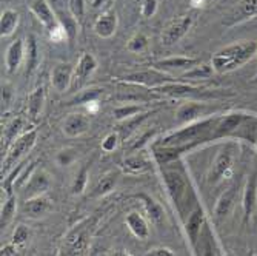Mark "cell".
I'll return each instance as SVG.
<instances>
[{"label":"cell","instance_id":"obj_36","mask_svg":"<svg viewBox=\"0 0 257 256\" xmlns=\"http://www.w3.org/2000/svg\"><path fill=\"white\" fill-rule=\"evenodd\" d=\"M140 110H142V108H140V105L126 104V105H120V107L115 108V110L112 111V116H114V119H115V121L122 122V121H125V119H130V118H133V116L139 114Z\"/></svg>","mask_w":257,"mask_h":256},{"label":"cell","instance_id":"obj_34","mask_svg":"<svg viewBox=\"0 0 257 256\" xmlns=\"http://www.w3.org/2000/svg\"><path fill=\"white\" fill-rule=\"evenodd\" d=\"M102 95H103V88L92 87V88H88V90H85V91H80L79 95H76L71 101H69L68 105H77V104L86 105L88 102L99 101V98H100Z\"/></svg>","mask_w":257,"mask_h":256},{"label":"cell","instance_id":"obj_24","mask_svg":"<svg viewBox=\"0 0 257 256\" xmlns=\"http://www.w3.org/2000/svg\"><path fill=\"white\" fill-rule=\"evenodd\" d=\"M117 182H119V173L117 172H114V170L106 172L105 175L100 176V179L94 185V189H92V193H91V198H103V196L109 195L115 189Z\"/></svg>","mask_w":257,"mask_h":256},{"label":"cell","instance_id":"obj_31","mask_svg":"<svg viewBox=\"0 0 257 256\" xmlns=\"http://www.w3.org/2000/svg\"><path fill=\"white\" fill-rule=\"evenodd\" d=\"M25 43H27V76H31L39 63V46L33 34L27 37Z\"/></svg>","mask_w":257,"mask_h":256},{"label":"cell","instance_id":"obj_37","mask_svg":"<svg viewBox=\"0 0 257 256\" xmlns=\"http://www.w3.org/2000/svg\"><path fill=\"white\" fill-rule=\"evenodd\" d=\"M22 125H23V121L20 119V118H17V119H14V121H11V124L4 130V137H2V141H5L4 144H5V148H8V145H11L14 141H16V136H17V133L20 131V128H22Z\"/></svg>","mask_w":257,"mask_h":256},{"label":"cell","instance_id":"obj_38","mask_svg":"<svg viewBox=\"0 0 257 256\" xmlns=\"http://www.w3.org/2000/svg\"><path fill=\"white\" fill-rule=\"evenodd\" d=\"M86 184H88V167H82L77 172V175L71 184V193L73 195H82L86 189Z\"/></svg>","mask_w":257,"mask_h":256},{"label":"cell","instance_id":"obj_40","mask_svg":"<svg viewBox=\"0 0 257 256\" xmlns=\"http://www.w3.org/2000/svg\"><path fill=\"white\" fill-rule=\"evenodd\" d=\"M200 238H202V256H217L214 244H213V238H211V231H209L208 225H205Z\"/></svg>","mask_w":257,"mask_h":256},{"label":"cell","instance_id":"obj_46","mask_svg":"<svg viewBox=\"0 0 257 256\" xmlns=\"http://www.w3.org/2000/svg\"><path fill=\"white\" fill-rule=\"evenodd\" d=\"M2 256H20L19 254V247L13 245V244H8L2 248Z\"/></svg>","mask_w":257,"mask_h":256},{"label":"cell","instance_id":"obj_39","mask_svg":"<svg viewBox=\"0 0 257 256\" xmlns=\"http://www.w3.org/2000/svg\"><path fill=\"white\" fill-rule=\"evenodd\" d=\"M28 239H30V228L27 225H23V224L17 225L16 230H14V233H13L11 244L20 248V247H23L28 242Z\"/></svg>","mask_w":257,"mask_h":256},{"label":"cell","instance_id":"obj_47","mask_svg":"<svg viewBox=\"0 0 257 256\" xmlns=\"http://www.w3.org/2000/svg\"><path fill=\"white\" fill-rule=\"evenodd\" d=\"M85 107H86V110H88V113H89V114H92V113H97V111H99V108H100V105L97 104V101L88 102Z\"/></svg>","mask_w":257,"mask_h":256},{"label":"cell","instance_id":"obj_49","mask_svg":"<svg viewBox=\"0 0 257 256\" xmlns=\"http://www.w3.org/2000/svg\"><path fill=\"white\" fill-rule=\"evenodd\" d=\"M190 2H191V7L193 8H202L208 2V0H190Z\"/></svg>","mask_w":257,"mask_h":256},{"label":"cell","instance_id":"obj_4","mask_svg":"<svg viewBox=\"0 0 257 256\" xmlns=\"http://www.w3.org/2000/svg\"><path fill=\"white\" fill-rule=\"evenodd\" d=\"M216 122H217V119H203L199 122L188 124L182 130L171 133L167 137H163L160 145H163V147H179V148L190 150L191 147L206 141L209 136H213Z\"/></svg>","mask_w":257,"mask_h":256},{"label":"cell","instance_id":"obj_14","mask_svg":"<svg viewBox=\"0 0 257 256\" xmlns=\"http://www.w3.org/2000/svg\"><path fill=\"white\" fill-rule=\"evenodd\" d=\"M91 127L89 118L83 113H71L68 114L63 124H62V130L63 134L66 137H80L82 134H85Z\"/></svg>","mask_w":257,"mask_h":256},{"label":"cell","instance_id":"obj_41","mask_svg":"<svg viewBox=\"0 0 257 256\" xmlns=\"http://www.w3.org/2000/svg\"><path fill=\"white\" fill-rule=\"evenodd\" d=\"M68 11L71 13L79 22H82L85 17V11H86L85 0H68Z\"/></svg>","mask_w":257,"mask_h":256},{"label":"cell","instance_id":"obj_20","mask_svg":"<svg viewBox=\"0 0 257 256\" xmlns=\"http://www.w3.org/2000/svg\"><path fill=\"white\" fill-rule=\"evenodd\" d=\"M242 207H243V216L248 222L257 207V172L252 173L245 185L243 198H242Z\"/></svg>","mask_w":257,"mask_h":256},{"label":"cell","instance_id":"obj_1","mask_svg":"<svg viewBox=\"0 0 257 256\" xmlns=\"http://www.w3.org/2000/svg\"><path fill=\"white\" fill-rule=\"evenodd\" d=\"M255 54H257L255 40L232 43L219 50L213 56L211 65H213L214 73L223 74V73L232 71V69H236V68H240L248 60H251Z\"/></svg>","mask_w":257,"mask_h":256},{"label":"cell","instance_id":"obj_33","mask_svg":"<svg viewBox=\"0 0 257 256\" xmlns=\"http://www.w3.org/2000/svg\"><path fill=\"white\" fill-rule=\"evenodd\" d=\"M16 210H17V201H16V195H11V196H7L5 202L2 204V210H0V225L7 227L14 215H16Z\"/></svg>","mask_w":257,"mask_h":256},{"label":"cell","instance_id":"obj_11","mask_svg":"<svg viewBox=\"0 0 257 256\" xmlns=\"http://www.w3.org/2000/svg\"><path fill=\"white\" fill-rule=\"evenodd\" d=\"M30 10L48 33L59 25L57 14L48 4V0H30Z\"/></svg>","mask_w":257,"mask_h":256},{"label":"cell","instance_id":"obj_43","mask_svg":"<svg viewBox=\"0 0 257 256\" xmlns=\"http://www.w3.org/2000/svg\"><path fill=\"white\" fill-rule=\"evenodd\" d=\"M117 144H119V134L117 133H109L103 141H102V150L105 153H111L117 148Z\"/></svg>","mask_w":257,"mask_h":256},{"label":"cell","instance_id":"obj_10","mask_svg":"<svg viewBox=\"0 0 257 256\" xmlns=\"http://www.w3.org/2000/svg\"><path fill=\"white\" fill-rule=\"evenodd\" d=\"M51 187V178L46 173L43 168H36L30 178L25 182V187H23V198L30 199V198H36L40 195H45Z\"/></svg>","mask_w":257,"mask_h":256},{"label":"cell","instance_id":"obj_7","mask_svg":"<svg viewBox=\"0 0 257 256\" xmlns=\"http://www.w3.org/2000/svg\"><path fill=\"white\" fill-rule=\"evenodd\" d=\"M191 27H193L191 16H180V17L171 20L168 25L162 30V34H160L162 45H165V46L176 45L182 37H185L186 33L191 30Z\"/></svg>","mask_w":257,"mask_h":256},{"label":"cell","instance_id":"obj_21","mask_svg":"<svg viewBox=\"0 0 257 256\" xmlns=\"http://www.w3.org/2000/svg\"><path fill=\"white\" fill-rule=\"evenodd\" d=\"M125 224L128 230L140 241H145L150 236V225L148 221L144 215H140L139 212H130L125 218Z\"/></svg>","mask_w":257,"mask_h":256},{"label":"cell","instance_id":"obj_25","mask_svg":"<svg viewBox=\"0 0 257 256\" xmlns=\"http://www.w3.org/2000/svg\"><path fill=\"white\" fill-rule=\"evenodd\" d=\"M200 62L194 57H186V56H174V57H168L163 59L154 63V68L157 69H191L193 66L199 65Z\"/></svg>","mask_w":257,"mask_h":256},{"label":"cell","instance_id":"obj_22","mask_svg":"<svg viewBox=\"0 0 257 256\" xmlns=\"http://www.w3.org/2000/svg\"><path fill=\"white\" fill-rule=\"evenodd\" d=\"M137 199L142 202L144 205V210H145V215H147V219L154 224V225H160L163 222V218H165V213H163V208L159 202H156L151 196L148 195H139Z\"/></svg>","mask_w":257,"mask_h":256},{"label":"cell","instance_id":"obj_44","mask_svg":"<svg viewBox=\"0 0 257 256\" xmlns=\"http://www.w3.org/2000/svg\"><path fill=\"white\" fill-rule=\"evenodd\" d=\"M159 0H142V16L150 19L157 13Z\"/></svg>","mask_w":257,"mask_h":256},{"label":"cell","instance_id":"obj_12","mask_svg":"<svg viewBox=\"0 0 257 256\" xmlns=\"http://www.w3.org/2000/svg\"><path fill=\"white\" fill-rule=\"evenodd\" d=\"M51 208H53V201L46 195H40L36 198H30L23 202L22 213L30 219H39L48 215L51 212Z\"/></svg>","mask_w":257,"mask_h":256},{"label":"cell","instance_id":"obj_29","mask_svg":"<svg viewBox=\"0 0 257 256\" xmlns=\"http://www.w3.org/2000/svg\"><path fill=\"white\" fill-rule=\"evenodd\" d=\"M19 25V13L14 10H5L0 16V36L10 37L14 34Z\"/></svg>","mask_w":257,"mask_h":256},{"label":"cell","instance_id":"obj_26","mask_svg":"<svg viewBox=\"0 0 257 256\" xmlns=\"http://www.w3.org/2000/svg\"><path fill=\"white\" fill-rule=\"evenodd\" d=\"M123 168L131 175H144L151 170V159L144 154H130L123 159Z\"/></svg>","mask_w":257,"mask_h":256},{"label":"cell","instance_id":"obj_8","mask_svg":"<svg viewBox=\"0 0 257 256\" xmlns=\"http://www.w3.org/2000/svg\"><path fill=\"white\" fill-rule=\"evenodd\" d=\"M205 225H206V219H205L203 208L200 205H196L191 210V213L183 219L185 235H186V238H188L193 248L197 247V242L203 233Z\"/></svg>","mask_w":257,"mask_h":256},{"label":"cell","instance_id":"obj_32","mask_svg":"<svg viewBox=\"0 0 257 256\" xmlns=\"http://www.w3.org/2000/svg\"><path fill=\"white\" fill-rule=\"evenodd\" d=\"M214 74V69H213V65H208V63H199L196 66H193L188 71H185L182 74V77L185 80H203V79H209Z\"/></svg>","mask_w":257,"mask_h":256},{"label":"cell","instance_id":"obj_5","mask_svg":"<svg viewBox=\"0 0 257 256\" xmlns=\"http://www.w3.org/2000/svg\"><path fill=\"white\" fill-rule=\"evenodd\" d=\"M36 141H37L36 130H30L27 133H23L22 136H19L7 150V154L2 160V173L7 175L10 170L14 168V165H19L20 160L33 150V147L36 145Z\"/></svg>","mask_w":257,"mask_h":256},{"label":"cell","instance_id":"obj_2","mask_svg":"<svg viewBox=\"0 0 257 256\" xmlns=\"http://www.w3.org/2000/svg\"><path fill=\"white\" fill-rule=\"evenodd\" d=\"M162 179L163 184H165L170 199L176 205L179 215L185 219L193 210V207H190V202L196 204V198L190 185V181L177 170H163Z\"/></svg>","mask_w":257,"mask_h":256},{"label":"cell","instance_id":"obj_15","mask_svg":"<svg viewBox=\"0 0 257 256\" xmlns=\"http://www.w3.org/2000/svg\"><path fill=\"white\" fill-rule=\"evenodd\" d=\"M74 79V66L71 63H57L51 71V85L57 93L69 90Z\"/></svg>","mask_w":257,"mask_h":256},{"label":"cell","instance_id":"obj_6","mask_svg":"<svg viewBox=\"0 0 257 256\" xmlns=\"http://www.w3.org/2000/svg\"><path fill=\"white\" fill-rule=\"evenodd\" d=\"M125 82L128 83H139V85H145V87H150L153 90L162 87V85H167V83H173V82H177L174 77H171L170 74H165L163 71L157 68H153V69H145V71H137V73H131V74H126L123 77Z\"/></svg>","mask_w":257,"mask_h":256},{"label":"cell","instance_id":"obj_42","mask_svg":"<svg viewBox=\"0 0 257 256\" xmlns=\"http://www.w3.org/2000/svg\"><path fill=\"white\" fill-rule=\"evenodd\" d=\"M77 159V154L74 150H62L57 153L56 156V160H57V164L60 167H68V165H71L73 162Z\"/></svg>","mask_w":257,"mask_h":256},{"label":"cell","instance_id":"obj_9","mask_svg":"<svg viewBox=\"0 0 257 256\" xmlns=\"http://www.w3.org/2000/svg\"><path fill=\"white\" fill-rule=\"evenodd\" d=\"M255 16H257V0H239V2L232 7V10L225 16L222 23L225 27L231 28L249 19H254Z\"/></svg>","mask_w":257,"mask_h":256},{"label":"cell","instance_id":"obj_3","mask_svg":"<svg viewBox=\"0 0 257 256\" xmlns=\"http://www.w3.org/2000/svg\"><path fill=\"white\" fill-rule=\"evenodd\" d=\"M97 228V218L91 216L76 224L63 238L59 256H86Z\"/></svg>","mask_w":257,"mask_h":256},{"label":"cell","instance_id":"obj_50","mask_svg":"<svg viewBox=\"0 0 257 256\" xmlns=\"http://www.w3.org/2000/svg\"><path fill=\"white\" fill-rule=\"evenodd\" d=\"M105 4V0H92V8H100Z\"/></svg>","mask_w":257,"mask_h":256},{"label":"cell","instance_id":"obj_51","mask_svg":"<svg viewBox=\"0 0 257 256\" xmlns=\"http://www.w3.org/2000/svg\"><path fill=\"white\" fill-rule=\"evenodd\" d=\"M208 2H209V0H208Z\"/></svg>","mask_w":257,"mask_h":256},{"label":"cell","instance_id":"obj_23","mask_svg":"<svg viewBox=\"0 0 257 256\" xmlns=\"http://www.w3.org/2000/svg\"><path fill=\"white\" fill-rule=\"evenodd\" d=\"M205 110H206V107L200 102H185L176 110V119L179 122L191 124L199 118V116L203 114Z\"/></svg>","mask_w":257,"mask_h":256},{"label":"cell","instance_id":"obj_18","mask_svg":"<svg viewBox=\"0 0 257 256\" xmlns=\"http://www.w3.org/2000/svg\"><path fill=\"white\" fill-rule=\"evenodd\" d=\"M232 160H234L232 153L229 150H222L213 162V168L211 173H209V182L217 184L222 179H225V176H228L232 168Z\"/></svg>","mask_w":257,"mask_h":256},{"label":"cell","instance_id":"obj_16","mask_svg":"<svg viewBox=\"0 0 257 256\" xmlns=\"http://www.w3.org/2000/svg\"><path fill=\"white\" fill-rule=\"evenodd\" d=\"M117 25H119L117 13H115L114 10H109L96 19L92 30H94V33L100 39H109L115 34V31H117Z\"/></svg>","mask_w":257,"mask_h":256},{"label":"cell","instance_id":"obj_17","mask_svg":"<svg viewBox=\"0 0 257 256\" xmlns=\"http://www.w3.org/2000/svg\"><path fill=\"white\" fill-rule=\"evenodd\" d=\"M27 56V43L23 39H16L7 50L5 54V66H7V71L10 74L16 73L20 63L23 62Z\"/></svg>","mask_w":257,"mask_h":256},{"label":"cell","instance_id":"obj_27","mask_svg":"<svg viewBox=\"0 0 257 256\" xmlns=\"http://www.w3.org/2000/svg\"><path fill=\"white\" fill-rule=\"evenodd\" d=\"M236 195H237V187L236 185H232L229 187L217 201L216 204V208H214V215L216 218H225L226 215H229V212L232 210V207H234V201H236Z\"/></svg>","mask_w":257,"mask_h":256},{"label":"cell","instance_id":"obj_35","mask_svg":"<svg viewBox=\"0 0 257 256\" xmlns=\"http://www.w3.org/2000/svg\"><path fill=\"white\" fill-rule=\"evenodd\" d=\"M148 37L144 34V33H136L126 43V50L130 53H134V54H140V53H144L147 48H148Z\"/></svg>","mask_w":257,"mask_h":256},{"label":"cell","instance_id":"obj_28","mask_svg":"<svg viewBox=\"0 0 257 256\" xmlns=\"http://www.w3.org/2000/svg\"><path fill=\"white\" fill-rule=\"evenodd\" d=\"M43 104H45V88L37 87L28 96V101H27V113L31 119L39 118L43 110Z\"/></svg>","mask_w":257,"mask_h":256},{"label":"cell","instance_id":"obj_19","mask_svg":"<svg viewBox=\"0 0 257 256\" xmlns=\"http://www.w3.org/2000/svg\"><path fill=\"white\" fill-rule=\"evenodd\" d=\"M96 69H97V59L89 53H83L79 62L74 65V79H73L74 85L76 87L83 85Z\"/></svg>","mask_w":257,"mask_h":256},{"label":"cell","instance_id":"obj_13","mask_svg":"<svg viewBox=\"0 0 257 256\" xmlns=\"http://www.w3.org/2000/svg\"><path fill=\"white\" fill-rule=\"evenodd\" d=\"M246 116L245 113H229L226 114L225 118H220L217 119L216 122V127H214V131H213V137H225V136H232L234 134L240 125L245 122L246 119Z\"/></svg>","mask_w":257,"mask_h":256},{"label":"cell","instance_id":"obj_45","mask_svg":"<svg viewBox=\"0 0 257 256\" xmlns=\"http://www.w3.org/2000/svg\"><path fill=\"white\" fill-rule=\"evenodd\" d=\"M145 256H176L174 251L168 247H163V245H159V247H153L150 248Z\"/></svg>","mask_w":257,"mask_h":256},{"label":"cell","instance_id":"obj_30","mask_svg":"<svg viewBox=\"0 0 257 256\" xmlns=\"http://www.w3.org/2000/svg\"><path fill=\"white\" fill-rule=\"evenodd\" d=\"M57 19H59V23L62 25V28L65 30L66 36H68V40L73 42L76 37H77V31H79V20L71 14V13H63L60 11L57 14Z\"/></svg>","mask_w":257,"mask_h":256},{"label":"cell","instance_id":"obj_48","mask_svg":"<svg viewBox=\"0 0 257 256\" xmlns=\"http://www.w3.org/2000/svg\"><path fill=\"white\" fill-rule=\"evenodd\" d=\"M108 256H134V254L131 251H128V250H114Z\"/></svg>","mask_w":257,"mask_h":256}]
</instances>
